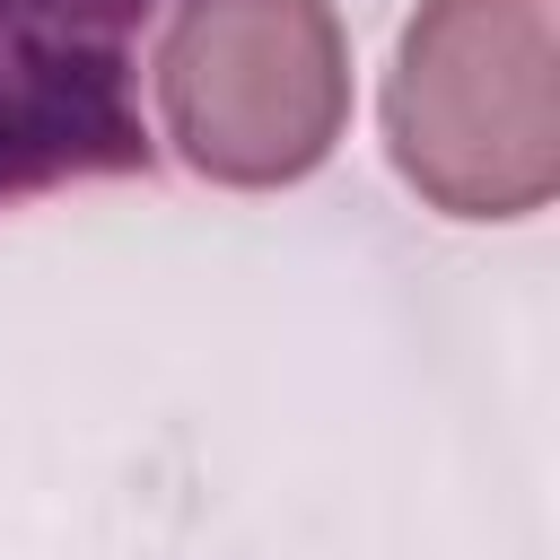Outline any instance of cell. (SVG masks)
Instances as JSON below:
<instances>
[{
    "mask_svg": "<svg viewBox=\"0 0 560 560\" xmlns=\"http://www.w3.org/2000/svg\"><path fill=\"white\" fill-rule=\"evenodd\" d=\"M166 0H0V201L149 175L140 44Z\"/></svg>",
    "mask_w": 560,
    "mask_h": 560,
    "instance_id": "3957f363",
    "label": "cell"
},
{
    "mask_svg": "<svg viewBox=\"0 0 560 560\" xmlns=\"http://www.w3.org/2000/svg\"><path fill=\"white\" fill-rule=\"evenodd\" d=\"M149 79L175 158L236 192L315 175L350 122V44L332 0H184Z\"/></svg>",
    "mask_w": 560,
    "mask_h": 560,
    "instance_id": "7a4b0ae2",
    "label": "cell"
},
{
    "mask_svg": "<svg viewBox=\"0 0 560 560\" xmlns=\"http://www.w3.org/2000/svg\"><path fill=\"white\" fill-rule=\"evenodd\" d=\"M402 184L446 219H534L560 192L551 0H420L385 79Z\"/></svg>",
    "mask_w": 560,
    "mask_h": 560,
    "instance_id": "6da1fadb",
    "label": "cell"
}]
</instances>
